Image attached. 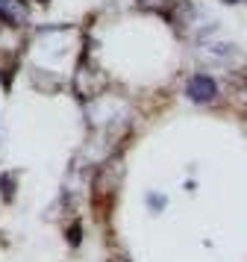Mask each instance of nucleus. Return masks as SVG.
<instances>
[{
    "label": "nucleus",
    "mask_w": 247,
    "mask_h": 262,
    "mask_svg": "<svg viewBox=\"0 0 247 262\" xmlns=\"http://www.w3.org/2000/svg\"><path fill=\"white\" fill-rule=\"evenodd\" d=\"M188 95H191V100L206 103V100H212V97L218 95V85L212 83L209 77H194V80L188 83Z\"/></svg>",
    "instance_id": "1"
}]
</instances>
